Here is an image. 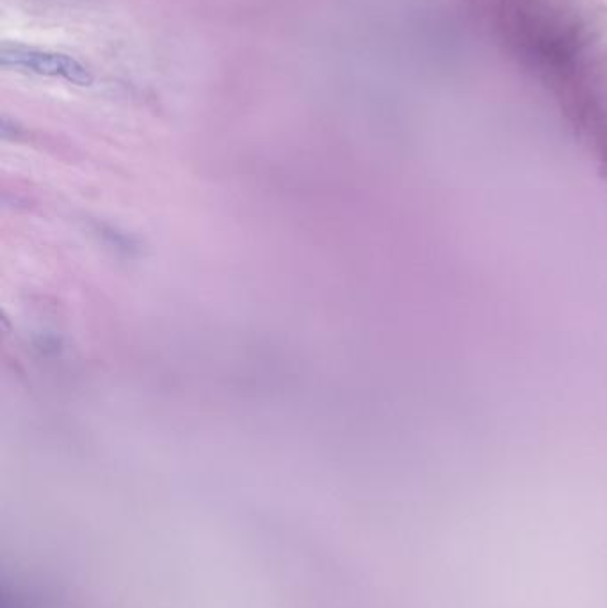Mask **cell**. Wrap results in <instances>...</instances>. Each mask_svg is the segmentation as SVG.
<instances>
[{"mask_svg": "<svg viewBox=\"0 0 607 608\" xmlns=\"http://www.w3.org/2000/svg\"><path fill=\"white\" fill-rule=\"evenodd\" d=\"M0 64L4 68H22L25 72L45 75V77H61L79 86H90L93 82V75L79 61L65 54H56L47 50H36L20 45H2Z\"/></svg>", "mask_w": 607, "mask_h": 608, "instance_id": "1", "label": "cell"}]
</instances>
